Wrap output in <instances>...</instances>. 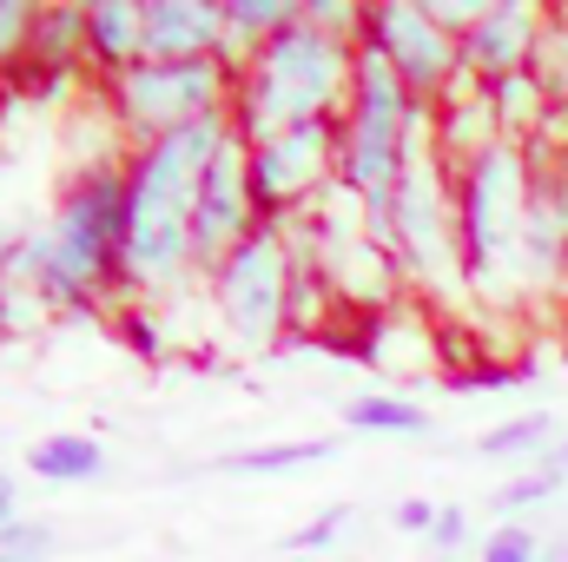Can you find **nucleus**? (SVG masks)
<instances>
[{
	"instance_id": "nucleus-12",
	"label": "nucleus",
	"mask_w": 568,
	"mask_h": 562,
	"mask_svg": "<svg viewBox=\"0 0 568 562\" xmlns=\"http://www.w3.org/2000/svg\"><path fill=\"white\" fill-rule=\"evenodd\" d=\"M542 27H549V7H536V0H496V7L476 20V33L463 40V80L496 87V80H509V73H529Z\"/></svg>"
},
{
	"instance_id": "nucleus-10",
	"label": "nucleus",
	"mask_w": 568,
	"mask_h": 562,
	"mask_svg": "<svg viewBox=\"0 0 568 562\" xmlns=\"http://www.w3.org/2000/svg\"><path fill=\"white\" fill-rule=\"evenodd\" d=\"M258 192H252V145L225 140L205 165V185H199V219H192V272L212 279L252 232H258Z\"/></svg>"
},
{
	"instance_id": "nucleus-30",
	"label": "nucleus",
	"mask_w": 568,
	"mask_h": 562,
	"mask_svg": "<svg viewBox=\"0 0 568 562\" xmlns=\"http://www.w3.org/2000/svg\"><path fill=\"white\" fill-rule=\"evenodd\" d=\"M53 311H47V298L33 291V284H0V338H13V331H33V324H47Z\"/></svg>"
},
{
	"instance_id": "nucleus-18",
	"label": "nucleus",
	"mask_w": 568,
	"mask_h": 562,
	"mask_svg": "<svg viewBox=\"0 0 568 562\" xmlns=\"http://www.w3.org/2000/svg\"><path fill=\"white\" fill-rule=\"evenodd\" d=\"M27 476H40V483H93V476H106V443L87 436V430H53V436H40L27 450Z\"/></svg>"
},
{
	"instance_id": "nucleus-32",
	"label": "nucleus",
	"mask_w": 568,
	"mask_h": 562,
	"mask_svg": "<svg viewBox=\"0 0 568 562\" xmlns=\"http://www.w3.org/2000/svg\"><path fill=\"white\" fill-rule=\"evenodd\" d=\"M424 7H429V20H436L456 47H463V40L476 33V20L489 13V0H424Z\"/></svg>"
},
{
	"instance_id": "nucleus-26",
	"label": "nucleus",
	"mask_w": 568,
	"mask_h": 562,
	"mask_svg": "<svg viewBox=\"0 0 568 562\" xmlns=\"http://www.w3.org/2000/svg\"><path fill=\"white\" fill-rule=\"evenodd\" d=\"M351 516H357L351 503H331V510H317L304 530H291V536H284V556H324V550H337V543L351 536Z\"/></svg>"
},
{
	"instance_id": "nucleus-38",
	"label": "nucleus",
	"mask_w": 568,
	"mask_h": 562,
	"mask_svg": "<svg viewBox=\"0 0 568 562\" xmlns=\"http://www.w3.org/2000/svg\"><path fill=\"white\" fill-rule=\"evenodd\" d=\"M542 562H568V536H556V543H549V556Z\"/></svg>"
},
{
	"instance_id": "nucleus-9",
	"label": "nucleus",
	"mask_w": 568,
	"mask_h": 562,
	"mask_svg": "<svg viewBox=\"0 0 568 562\" xmlns=\"http://www.w3.org/2000/svg\"><path fill=\"white\" fill-rule=\"evenodd\" d=\"M364 40L397 67V80L436 107V100H449L456 87H463V47L429 20L424 0H377L371 13H364Z\"/></svg>"
},
{
	"instance_id": "nucleus-15",
	"label": "nucleus",
	"mask_w": 568,
	"mask_h": 562,
	"mask_svg": "<svg viewBox=\"0 0 568 562\" xmlns=\"http://www.w3.org/2000/svg\"><path fill=\"white\" fill-rule=\"evenodd\" d=\"M429 133H436V159L449 165V179H456L469 159H483L489 145L503 140L496 107H489V93H483L476 80H463L449 100H436V107H429Z\"/></svg>"
},
{
	"instance_id": "nucleus-6",
	"label": "nucleus",
	"mask_w": 568,
	"mask_h": 562,
	"mask_svg": "<svg viewBox=\"0 0 568 562\" xmlns=\"http://www.w3.org/2000/svg\"><path fill=\"white\" fill-rule=\"evenodd\" d=\"M205 284L219 298V318H225L232 344L278 351L291 338V239H284V225H258Z\"/></svg>"
},
{
	"instance_id": "nucleus-17",
	"label": "nucleus",
	"mask_w": 568,
	"mask_h": 562,
	"mask_svg": "<svg viewBox=\"0 0 568 562\" xmlns=\"http://www.w3.org/2000/svg\"><path fill=\"white\" fill-rule=\"evenodd\" d=\"M297 0H225V47H219V67L239 80L258 67V53L278 40L284 27H297Z\"/></svg>"
},
{
	"instance_id": "nucleus-23",
	"label": "nucleus",
	"mask_w": 568,
	"mask_h": 562,
	"mask_svg": "<svg viewBox=\"0 0 568 562\" xmlns=\"http://www.w3.org/2000/svg\"><path fill=\"white\" fill-rule=\"evenodd\" d=\"M562 490H568V476H556L549 463H536V470H523V476L496 483V496H489V503H496V516H503V523H529V516H536V510H549Z\"/></svg>"
},
{
	"instance_id": "nucleus-5",
	"label": "nucleus",
	"mask_w": 568,
	"mask_h": 562,
	"mask_svg": "<svg viewBox=\"0 0 568 562\" xmlns=\"http://www.w3.org/2000/svg\"><path fill=\"white\" fill-rule=\"evenodd\" d=\"M106 107H113V127L133 145H152L165 133H185L199 120H219L232 107V73L219 60H192V67H159L140 60L133 73L106 80Z\"/></svg>"
},
{
	"instance_id": "nucleus-16",
	"label": "nucleus",
	"mask_w": 568,
	"mask_h": 562,
	"mask_svg": "<svg viewBox=\"0 0 568 562\" xmlns=\"http://www.w3.org/2000/svg\"><path fill=\"white\" fill-rule=\"evenodd\" d=\"M145 60V0H93L87 7V67L120 80Z\"/></svg>"
},
{
	"instance_id": "nucleus-7",
	"label": "nucleus",
	"mask_w": 568,
	"mask_h": 562,
	"mask_svg": "<svg viewBox=\"0 0 568 562\" xmlns=\"http://www.w3.org/2000/svg\"><path fill=\"white\" fill-rule=\"evenodd\" d=\"M265 80V93L278 100L284 127H311V120H344L351 107V73H357V47L351 40H331L317 33L304 13L297 27H284L278 40L258 53L252 67Z\"/></svg>"
},
{
	"instance_id": "nucleus-35",
	"label": "nucleus",
	"mask_w": 568,
	"mask_h": 562,
	"mask_svg": "<svg viewBox=\"0 0 568 562\" xmlns=\"http://www.w3.org/2000/svg\"><path fill=\"white\" fill-rule=\"evenodd\" d=\"M523 378H529V371H489V364H483V371H463V378H449V384H456V391H509V384H523Z\"/></svg>"
},
{
	"instance_id": "nucleus-33",
	"label": "nucleus",
	"mask_w": 568,
	"mask_h": 562,
	"mask_svg": "<svg viewBox=\"0 0 568 562\" xmlns=\"http://www.w3.org/2000/svg\"><path fill=\"white\" fill-rule=\"evenodd\" d=\"M424 543L436 550V556H463V550L476 543V530H469V510H463V503H443V516H436V530H429Z\"/></svg>"
},
{
	"instance_id": "nucleus-36",
	"label": "nucleus",
	"mask_w": 568,
	"mask_h": 562,
	"mask_svg": "<svg viewBox=\"0 0 568 562\" xmlns=\"http://www.w3.org/2000/svg\"><path fill=\"white\" fill-rule=\"evenodd\" d=\"M13 523H27V516H20V476L0 470V530H13Z\"/></svg>"
},
{
	"instance_id": "nucleus-24",
	"label": "nucleus",
	"mask_w": 568,
	"mask_h": 562,
	"mask_svg": "<svg viewBox=\"0 0 568 562\" xmlns=\"http://www.w3.org/2000/svg\"><path fill=\"white\" fill-rule=\"evenodd\" d=\"M529 73L542 80V93L556 100V113H568V7H549V27L536 40V67Z\"/></svg>"
},
{
	"instance_id": "nucleus-27",
	"label": "nucleus",
	"mask_w": 568,
	"mask_h": 562,
	"mask_svg": "<svg viewBox=\"0 0 568 562\" xmlns=\"http://www.w3.org/2000/svg\"><path fill=\"white\" fill-rule=\"evenodd\" d=\"M476 556L483 562H542L549 556V543H542L529 523H496V530L476 543Z\"/></svg>"
},
{
	"instance_id": "nucleus-34",
	"label": "nucleus",
	"mask_w": 568,
	"mask_h": 562,
	"mask_svg": "<svg viewBox=\"0 0 568 562\" xmlns=\"http://www.w3.org/2000/svg\"><path fill=\"white\" fill-rule=\"evenodd\" d=\"M436 516H443V503H429V496H404V503L390 510V523H397V530H410V536H429V530H436Z\"/></svg>"
},
{
	"instance_id": "nucleus-11",
	"label": "nucleus",
	"mask_w": 568,
	"mask_h": 562,
	"mask_svg": "<svg viewBox=\"0 0 568 562\" xmlns=\"http://www.w3.org/2000/svg\"><path fill=\"white\" fill-rule=\"evenodd\" d=\"M529 291L568 284V145L529 140V225H523Z\"/></svg>"
},
{
	"instance_id": "nucleus-19",
	"label": "nucleus",
	"mask_w": 568,
	"mask_h": 562,
	"mask_svg": "<svg viewBox=\"0 0 568 562\" xmlns=\"http://www.w3.org/2000/svg\"><path fill=\"white\" fill-rule=\"evenodd\" d=\"M568 436L562 418H549V411H529V418H509L496 423V430H483L476 436V456H489V463H549L556 456V443Z\"/></svg>"
},
{
	"instance_id": "nucleus-14",
	"label": "nucleus",
	"mask_w": 568,
	"mask_h": 562,
	"mask_svg": "<svg viewBox=\"0 0 568 562\" xmlns=\"http://www.w3.org/2000/svg\"><path fill=\"white\" fill-rule=\"evenodd\" d=\"M219 47H225V7H212V0H145V60L192 67V60H219Z\"/></svg>"
},
{
	"instance_id": "nucleus-8",
	"label": "nucleus",
	"mask_w": 568,
	"mask_h": 562,
	"mask_svg": "<svg viewBox=\"0 0 568 562\" xmlns=\"http://www.w3.org/2000/svg\"><path fill=\"white\" fill-rule=\"evenodd\" d=\"M337 159H344V120L284 127L278 140L252 145L258 219H265V225H291V219H304V212L337 185Z\"/></svg>"
},
{
	"instance_id": "nucleus-25",
	"label": "nucleus",
	"mask_w": 568,
	"mask_h": 562,
	"mask_svg": "<svg viewBox=\"0 0 568 562\" xmlns=\"http://www.w3.org/2000/svg\"><path fill=\"white\" fill-rule=\"evenodd\" d=\"M33 27H40V7L33 0H0V87H13L27 73Z\"/></svg>"
},
{
	"instance_id": "nucleus-29",
	"label": "nucleus",
	"mask_w": 568,
	"mask_h": 562,
	"mask_svg": "<svg viewBox=\"0 0 568 562\" xmlns=\"http://www.w3.org/2000/svg\"><path fill=\"white\" fill-rule=\"evenodd\" d=\"M364 13L371 7H357V0H304V20L331 40H351V47L364 40Z\"/></svg>"
},
{
	"instance_id": "nucleus-1",
	"label": "nucleus",
	"mask_w": 568,
	"mask_h": 562,
	"mask_svg": "<svg viewBox=\"0 0 568 562\" xmlns=\"http://www.w3.org/2000/svg\"><path fill=\"white\" fill-rule=\"evenodd\" d=\"M13 284H33L53 318H100L140 298L126 265V159H87L53 219L40 232H20Z\"/></svg>"
},
{
	"instance_id": "nucleus-3",
	"label": "nucleus",
	"mask_w": 568,
	"mask_h": 562,
	"mask_svg": "<svg viewBox=\"0 0 568 562\" xmlns=\"http://www.w3.org/2000/svg\"><path fill=\"white\" fill-rule=\"evenodd\" d=\"M523 225H529V145L496 140L456 172V245L463 284L483 304L529 298L523 279Z\"/></svg>"
},
{
	"instance_id": "nucleus-4",
	"label": "nucleus",
	"mask_w": 568,
	"mask_h": 562,
	"mask_svg": "<svg viewBox=\"0 0 568 562\" xmlns=\"http://www.w3.org/2000/svg\"><path fill=\"white\" fill-rule=\"evenodd\" d=\"M384 219H390V259L404 265V279L436 291V298H463V245H456V179L449 165L436 159V133L429 120L410 140L404 159V179L390 199H377Z\"/></svg>"
},
{
	"instance_id": "nucleus-2",
	"label": "nucleus",
	"mask_w": 568,
	"mask_h": 562,
	"mask_svg": "<svg viewBox=\"0 0 568 562\" xmlns=\"http://www.w3.org/2000/svg\"><path fill=\"white\" fill-rule=\"evenodd\" d=\"M232 140V120H199L185 133H165L126 152V265L140 291H172L192 272V219L212 152Z\"/></svg>"
},
{
	"instance_id": "nucleus-28",
	"label": "nucleus",
	"mask_w": 568,
	"mask_h": 562,
	"mask_svg": "<svg viewBox=\"0 0 568 562\" xmlns=\"http://www.w3.org/2000/svg\"><path fill=\"white\" fill-rule=\"evenodd\" d=\"M60 550V530L53 523H13V530H0V562H53Z\"/></svg>"
},
{
	"instance_id": "nucleus-22",
	"label": "nucleus",
	"mask_w": 568,
	"mask_h": 562,
	"mask_svg": "<svg viewBox=\"0 0 568 562\" xmlns=\"http://www.w3.org/2000/svg\"><path fill=\"white\" fill-rule=\"evenodd\" d=\"M337 443L331 436H304V443H252V450H232L219 470L225 476H291V470H311V463H331Z\"/></svg>"
},
{
	"instance_id": "nucleus-20",
	"label": "nucleus",
	"mask_w": 568,
	"mask_h": 562,
	"mask_svg": "<svg viewBox=\"0 0 568 562\" xmlns=\"http://www.w3.org/2000/svg\"><path fill=\"white\" fill-rule=\"evenodd\" d=\"M344 423L357 436H390V443H424L436 436V418H429L417 398H390V391H364L344 404Z\"/></svg>"
},
{
	"instance_id": "nucleus-21",
	"label": "nucleus",
	"mask_w": 568,
	"mask_h": 562,
	"mask_svg": "<svg viewBox=\"0 0 568 562\" xmlns=\"http://www.w3.org/2000/svg\"><path fill=\"white\" fill-rule=\"evenodd\" d=\"M489 93V107H496V127H503V140L529 145L549 133V120H556V100L542 93V80L536 73H509V80H496V87H483Z\"/></svg>"
},
{
	"instance_id": "nucleus-13",
	"label": "nucleus",
	"mask_w": 568,
	"mask_h": 562,
	"mask_svg": "<svg viewBox=\"0 0 568 562\" xmlns=\"http://www.w3.org/2000/svg\"><path fill=\"white\" fill-rule=\"evenodd\" d=\"M87 67V7L73 0H47L40 7V27H33V47H27V73L13 80V93L27 100H60Z\"/></svg>"
},
{
	"instance_id": "nucleus-31",
	"label": "nucleus",
	"mask_w": 568,
	"mask_h": 562,
	"mask_svg": "<svg viewBox=\"0 0 568 562\" xmlns=\"http://www.w3.org/2000/svg\"><path fill=\"white\" fill-rule=\"evenodd\" d=\"M113 318H120V338H126V351H140V358H165V331H159V318L145 311L140 298H133V304H120Z\"/></svg>"
},
{
	"instance_id": "nucleus-37",
	"label": "nucleus",
	"mask_w": 568,
	"mask_h": 562,
	"mask_svg": "<svg viewBox=\"0 0 568 562\" xmlns=\"http://www.w3.org/2000/svg\"><path fill=\"white\" fill-rule=\"evenodd\" d=\"M549 470H556V476H568V436L556 443V456H549Z\"/></svg>"
}]
</instances>
